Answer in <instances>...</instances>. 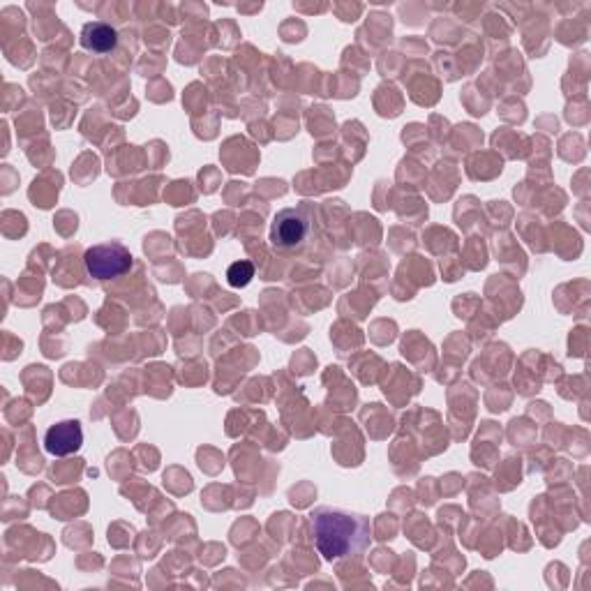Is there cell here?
<instances>
[{
	"label": "cell",
	"instance_id": "1",
	"mask_svg": "<svg viewBox=\"0 0 591 591\" xmlns=\"http://www.w3.org/2000/svg\"><path fill=\"white\" fill-rule=\"evenodd\" d=\"M310 529L319 555L326 561L361 557L372 541V527L365 515L321 506L310 513Z\"/></svg>",
	"mask_w": 591,
	"mask_h": 591
},
{
	"label": "cell",
	"instance_id": "2",
	"mask_svg": "<svg viewBox=\"0 0 591 591\" xmlns=\"http://www.w3.org/2000/svg\"><path fill=\"white\" fill-rule=\"evenodd\" d=\"M86 271L95 280H116L130 271L134 259L130 250L121 243H102L93 245L91 250L84 254Z\"/></svg>",
	"mask_w": 591,
	"mask_h": 591
},
{
	"label": "cell",
	"instance_id": "3",
	"mask_svg": "<svg viewBox=\"0 0 591 591\" xmlns=\"http://www.w3.org/2000/svg\"><path fill=\"white\" fill-rule=\"evenodd\" d=\"M310 234V222L305 218L303 208H284L273 218L271 224V243L275 250L287 252L296 250L305 243Z\"/></svg>",
	"mask_w": 591,
	"mask_h": 591
},
{
	"label": "cell",
	"instance_id": "4",
	"mask_svg": "<svg viewBox=\"0 0 591 591\" xmlns=\"http://www.w3.org/2000/svg\"><path fill=\"white\" fill-rule=\"evenodd\" d=\"M81 444H84V430H81L79 421H61L51 425L44 435V448L56 458H65V455L77 453Z\"/></svg>",
	"mask_w": 591,
	"mask_h": 591
},
{
	"label": "cell",
	"instance_id": "5",
	"mask_svg": "<svg viewBox=\"0 0 591 591\" xmlns=\"http://www.w3.org/2000/svg\"><path fill=\"white\" fill-rule=\"evenodd\" d=\"M118 44V33L116 28L109 24H102V21H91L81 28V47L88 51H95V54H109L114 51Z\"/></svg>",
	"mask_w": 591,
	"mask_h": 591
},
{
	"label": "cell",
	"instance_id": "6",
	"mask_svg": "<svg viewBox=\"0 0 591 591\" xmlns=\"http://www.w3.org/2000/svg\"><path fill=\"white\" fill-rule=\"evenodd\" d=\"M254 278V266L250 261H236V264L229 266L227 271V282L231 287H248L250 280Z\"/></svg>",
	"mask_w": 591,
	"mask_h": 591
}]
</instances>
